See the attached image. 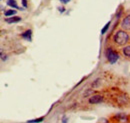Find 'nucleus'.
Listing matches in <instances>:
<instances>
[{
  "label": "nucleus",
  "mask_w": 130,
  "mask_h": 123,
  "mask_svg": "<svg viewBox=\"0 0 130 123\" xmlns=\"http://www.w3.org/2000/svg\"><path fill=\"white\" fill-rule=\"evenodd\" d=\"M114 42L118 45H124L129 40V35L125 31H117L114 35Z\"/></svg>",
  "instance_id": "f257e3e1"
},
{
  "label": "nucleus",
  "mask_w": 130,
  "mask_h": 123,
  "mask_svg": "<svg viewBox=\"0 0 130 123\" xmlns=\"http://www.w3.org/2000/svg\"><path fill=\"white\" fill-rule=\"evenodd\" d=\"M105 54H106V57H107L108 61L110 62L111 64H114L115 62L119 59V55H118V53L115 52V51H113L111 48H107Z\"/></svg>",
  "instance_id": "f03ea898"
},
{
  "label": "nucleus",
  "mask_w": 130,
  "mask_h": 123,
  "mask_svg": "<svg viewBox=\"0 0 130 123\" xmlns=\"http://www.w3.org/2000/svg\"><path fill=\"white\" fill-rule=\"evenodd\" d=\"M103 101V97L101 95H93L89 98V103L90 104H98Z\"/></svg>",
  "instance_id": "7ed1b4c3"
},
{
  "label": "nucleus",
  "mask_w": 130,
  "mask_h": 123,
  "mask_svg": "<svg viewBox=\"0 0 130 123\" xmlns=\"http://www.w3.org/2000/svg\"><path fill=\"white\" fill-rule=\"evenodd\" d=\"M121 26H122L123 29H126V30L129 29L130 28V16H126V17L123 19Z\"/></svg>",
  "instance_id": "20e7f679"
},
{
  "label": "nucleus",
  "mask_w": 130,
  "mask_h": 123,
  "mask_svg": "<svg viewBox=\"0 0 130 123\" xmlns=\"http://www.w3.org/2000/svg\"><path fill=\"white\" fill-rule=\"evenodd\" d=\"M21 37L22 38H24V39H26L27 41H31L32 40V31L30 30H26L24 33H22L21 34Z\"/></svg>",
  "instance_id": "39448f33"
},
{
  "label": "nucleus",
  "mask_w": 130,
  "mask_h": 123,
  "mask_svg": "<svg viewBox=\"0 0 130 123\" xmlns=\"http://www.w3.org/2000/svg\"><path fill=\"white\" fill-rule=\"evenodd\" d=\"M5 21L7 23H16V22H19L21 21V17H18V16H15V17H8L5 19Z\"/></svg>",
  "instance_id": "423d86ee"
},
{
  "label": "nucleus",
  "mask_w": 130,
  "mask_h": 123,
  "mask_svg": "<svg viewBox=\"0 0 130 123\" xmlns=\"http://www.w3.org/2000/svg\"><path fill=\"white\" fill-rule=\"evenodd\" d=\"M7 5L12 7V8H15V9H19V6L17 5V2L15 0H7Z\"/></svg>",
  "instance_id": "0eeeda50"
},
{
  "label": "nucleus",
  "mask_w": 130,
  "mask_h": 123,
  "mask_svg": "<svg viewBox=\"0 0 130 123\" xmlns=\"http://www.w3.org/2000/svg\"><path fill=\"white\" fill-rule=\"evenodd\" d=\"M15 14H16V10H13V9L5 11V16H6V17H9V16H13V15H15Z\"/></svg>",
  "instance_id": "6e6552de"
},
{
  "label": "nucleus",
  "mask_w": 130,
  "mask_h": 123,
  "mask_svg": "<svg viewBox=\"0 0 130 123\" xmlns=\"http://www.w3.org/2000/svg\"><path fill=\"white\" fill-rule=\"evenodd\" d=\"M123 53H124V55H125L126 57H129L130 56V46L129 45L123 48Z\"/></svg>",
  "instance_id": "1a4fd4ad"
},
{
  "label": "nucleus",
  "mask_w": 130,
  "mask_h": 123,
  "mask_svg": "<svg viewBox=\"0 0 130 123\" xmlns=\"http://www.w3.org/2000/svg\"><path fill=\"white\" fill-rule=\"evenodd\" d=\"M44 120V117H40V118H37V119H33V120H28V123H40Z\"/></svg>",
  "instance_id": "9d476101"
},
{
  "label": "nucleus",
  "mask_w": 130,
  "mask_h": 123,
  "mask_svg": "<svg viewBox=\"0 0 130 123\" xmlns=\"http://www.w3.org/2000/svg\"><path fill=\"white\" fill-rule=\"evenodd\" d=\"M109 26H110V22H108L105 26H104V28L101 30V34H105V32L108 30V28H109Z\"/></svg>",
  "instance_id": "9b49d317"
},
{
  "label": "nucleus",
  "mask_w": 130,
  "mask_h": 123,
  "mask_svg": "<svg viewBox=\"0 0 130 123\" xmlns=\"http://www.w3.org/2000/svg\"><path fill=\"white\" fill-rule=\"evenodd\" d=\"M22 4L24 7H27V0H22Z\"/></svg>",
  "instance_id": "f8f14e48"
},
{
  "label": "nucleus",
  "mask_w": 130,
  "mask_h": 123,
  "mask_svg": "<svg viewBox=\"0 0 130 123\" xmlns=\"http://www.w3.org/2000/svg\"><path fill=\"white\" fill-rule=\"evenodd\" d=\"M61 3H63V4H66V3H68L69 1H71V0H59Z\"/></svg>",
  "instance_id": "ddd939ff"
},
{
  "label": "nucleus",
  "mask_w": 130,
  "mask_h": 123,
  "mask_svg": "<svg viewBox=\"0 0 130 123\" xmlns=\"http://www.w3.org/2000/svg\"><path fill=\"white\" fill-rule=\"evenodd\" d=\"M59 11H60L61 13H63V12L65 11V8L64 7H60V8H59Z\"/></svg>",
  "instance_id": "4468645a"
},
{
  "label": "nucleus",
  "mask_w": 130,
  "mask_h": 123,
  "mask_svg": "<svg viewBox=\"0 0 130 123\" xmlns=\"http://www.w3.org/2000/svg\"><path fill=\"white\" fill-rule=\"evenodd\" d=\"M63 123H67V118H66V117L63 118Z\"/></svg>",
  "instance_id": "2eb2a0df"
},
{
  "label": "nucleus",
  "mask_w": 130,
  "mask_h": 123,
  "mask_svg": "<svg viewBox=\"0 0 130 123\" xmlns=\"http://www.w3.org/2000/svg\"><path fill=\"white\" fill-rule=\"evenodd\" d=\"M2 8H3V7H2V6H0V10H2Z\"/></svg>",
  "instance_id": "dca6fc26"
},
{
  "label": "nucleus",
  "mask_w": 130,
  "mask_h": 123,
  "mask_svg": "<svg viewBox=\"0 0 130 123\" xmlns=\"http://www.w3.org/2000/svg\"><path fill=\"white\" fill-rule=\"evenodd\" d=\"M0 55H1V53H0Z\"/></svg>",
  "instance_id": "f3484780"
},
{
  "label": "nucleus",
  "mask_w": 130,
  "mask_h": 123,
  "mask_svg": "<svg viewBox=\"0 0 130 123\" xmlns=\"http://www.w3.org/2000/svg\"><path fill=\"white\" fill-rule=\"evenodd\" d=\"M0 1H1V0H0Z\"/></svg>",
  "instance_id": "a211bd4d"
}]
</instances>
